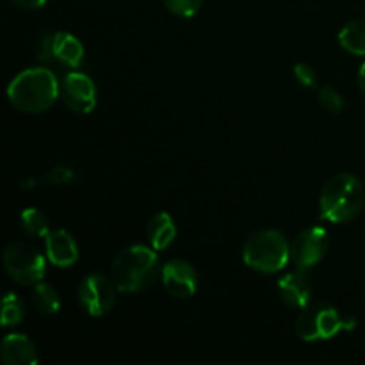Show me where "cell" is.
Here are the masks:
<instances>
[{"label":"cell","instance_id":"cell-1","mask_svg":"<svg viewBox=\"0 0 365 365\" xmlns=\"http://www.w3.org/2000/svg\"><path fill=\"white\" fill-rule=\"evenodd\" d=\"M61 95V84L46 68H29L18 73L7 88L14 109L29 114L45 113Z\"/></svg>","mask_w":365,"mask_h":365},{"label":"cell","instance_id":"cell-2","mask_svg":"<svg viewBox=\"0 0 365 365\" xmlns=\"http://www.w3.org/2000/svg\"><path fill=\"white\" fill-rule=\"evenodd\" d=\"M159 257L148 246H128L113 262V282L121 292H139L148 289L159 277Z\"/></svg>","mask_w":365,"mask_h":365},{"label":"cell","instance_id":"cell-3","mask_svg":"<svg viewBox=\"0 0 365 365\" xmlns=\"http://www.w3.org/2000/svg\"><path fill=\"white\" fill-rule=\"evenodd\" d=\"M364 195L362 182L355 175H335L327 182L321 192V217L330 223H348L355 220L364 207Z\"/></svg>","mask_w":365,"mask_h":365},{"label":"cell","instance_id":"cell-4","mask_svg":"<svg viewBox=\"0 0 365 365\" xmlns=\"http://www.w3.org/2000/svg\"><path fill=\"white\" fill-rule=\"evenodd\" d=\"M242 259L253 271L273 274L289 264L291 246L278 230H259L246 239Z\"/></svg>","mask_w":365,"mask_h":365},{"label":"cell","instance_id":"cell-5","mask_svg":"<svg viewBox=\"0 0 365 365\" xmlns=\"http://www.w3.org/2000/svg\"><path fill=\"white\" fill-rule=\"evenodd\" d=\"M355 327L356 321L341 316V312L334 305L316 302L302 309V314L296 321V334L303 341L317 342L328 341L341 330H353Z\"/></svg>","mask_w":365,"mask_h":365},{"label":"cell","instance_id":"cell-6","mask_svg":"<svg viewBox=\"0 0 365 365\" xmlns=\"http://www.w3.org/2000/svg\"><path fill=\"white\" fill-rule=\"evenodd\" d=\"M4 267L20 285H36L43 280L46 269L45 257L27 242H11L4 252Z\"/></svg>","mask_w":365,"mask_h":365},{"label":"cell","instance_id":"cell-7","mask_svg":"<svg viewBox=\"0 0 365 365\" xmlns=\"http://www.w3.org/2000/svg\"><path fill=\"white\" fill-rule=\"evenodd\" d=\"M116 285L113 278L102 274H89L78 287V303L93 317L106 316L116 303Z\"/></svg>","mask_w":365,"mask_h":365},{"label":"cell","instance_id":"cell-8","mask_svg":"<svg viewBox=\"0 0 365 365\" xmlns=\"http://www.w3.org/2000/svg\"><path fill=\"white\" fill-rule=\"evenodd\" d=\"M330 246V237L323 227L303 230L291 245V259L298 269H310L321 262Z\"/></svg>","mask_w":365,"mask_h":365},{"label":"cell","instance_id":"cell-9","mask_svg":"<svg viewBox=\"0 0 365 365\" xmlns=\"http://www.w3.org/2000/svg\"><path fill=\"white\" fill-rule=\"evenodd\" d=\"M61 96L68 109L77 114H89L96 106L95 82L86 73L71 71L61 82Z\"/></svg>","mask_w":365,"mask_h":365},{"label":"cell","instance_id":"cell-10","mask_svg":"<svg viewBox=\"0 0 365 365\" xmlns=\"http://www.w3.org/2000/svg\"><path fill=\"white\" fill-rule=\"evenodd\" d=\"M164 289L173 298H191L198 289V274L196 269L185 260H170L160 269Z\"/></svg>","mask_w":365,"mask_h":365},{"label":"cell","instance_id":"cell-11","mask_svg":"<svg viewBox=\"0 0 365 365\" xmlns=\"http://www.w3.org/2000/svg\"><path fill=\"white\" fill-rule=\"evenodd\" d=\"M278 294L285 305L292 309H305L312 298V285L305 269H296L278 280Z\"/></svg>","mask_w":365,"mask_h":365},{"label":"cell","instance_id":"cell-12","mask_svg":"<svg viewBox=\"0 0 365 365\" xmlns=\"http://www.w3.org/2000/svg\"><path fill=\"white\" fill-rule=\"evenodd\" d=\"M45 250L50 262L57 267H70L78 259L77 245L66 230H50L45 235Z\"/></svg>","mask_w":365,"mask_h":365},{"label":"cell","instance_id":"cell-13","mask_svg":"<svg viewBox=\"0 0 365 365\" xmlns=\"http://www.w3.org/2000/svg\"><path fill=\"white\" fill-rule=\"evenodd\" d=\"M2 362L6 365H36L38 353L29 337L21 334H11L2 341Z\"/></svg>","mask_w":365,"mask_h":365},{"label":"cell","instance_id":"cell-14","mask_svg":"<svg viewBox=\"0 0 365 365\" xmlns=\"http://www.w3.org/2000/svg\"><path fill=\"white\" fill-rule=\"evenodd\" d=\"M53 57L64 66L77 68L84 61V46L70 32L53 34Z\"/></svg>","mask_w":365,"mask_h":365},{"label":"cell","instance_id":"cell-15","mask_svg":"<svg viewBox=\"0 0 365 365\" xmlns=\"http://www.w3.org/2000/svg\"><path fill=\"white\" fill-rule=\"evenodd\" d=\"M146 235H148L150 246L155 252H160V250L168 248L175 241V237H177V227H175L170 214L159 212L148 221Z\"/></svg>","mask_w":365,"mask_h":365},{"label":"cell","instance_id":"cell-16","mask_svg":"<svg viewBox=\"0 0 365 365\" xmlns=\"http://www.w3.org/2000/svg\"><path fill=\"white\" fill-rule=\"evenodd\" d=\"M339 43L342 48L355 56H365V18L353 20L339 32Z\"/></svg>","mask_w":365,"mask_h":365},{"label":"cell","instance_id":"cell-17","mask_svg":"<svg viewBox=\"0 0 365 365\" xmlns=\"http://www.w3.org/2000/svg\"><path fill=\"white\" fill-rule=\"evenodd\" d=\"M32 305H34V309L38 312L45 314V316H53L61 309L57 292L48 284H43V282L36 284L34 292H32Z\"/></svg>","mask_w":365,"mask_h":365},{"label":"cell","instance_id":"cell-18","mask_svg":"<svg viewBox=\"0 0 365 365\" xmlns=\"http://www.w3.org/2000/svg\"><path fill=\"white\" fill-rule=\"evenodd\" d=\"M21 228H24L25 234L32 235V237H45L50 232L48 228V220L43 212H39L38 209H25L21 212Z\"/></svg>","mask_w":365,"mask_h":365},{"label":"cell","instance_id":"cell-19","mask_svg":"<svg viewBox=\"0 0 365 365\" xmlns=\"http://www.w3.org/2000/svg\"><path fill=\"white\" fill-rule=\"evenodd\" d=\"M25 316L24 302L13 292H7L2 303V327H16Z\"/></svg>","mask_w":365,"mask_h":365},{"label":"cell","instance_id":"cell-20","mask_svg":"<svg viewBox=\"0 0 365 365\" xmlns=\"http://www.w3.org/2000/svg\"><path fill=\"white\" fill-rule=\"evenodd\" d=\"M203 0H164V6L170 13L177 14L182 18H191L202 7Z\"/></svg>","mask_w":365,"mask_h":365},{"label":"cell","instance_id":"cell-21","mask_svg":"<svg viewBox=\"0 0 365 365\" xmlns=\"http://www.w3.org/2000/svg\"><path fill=\"white\" fill-rule=\"evenodd\" d=\"M319 106L328 113H341L344 109V98L335 89L324 88L319 91Z\"/></svg>","mask_w":365,"mask_h":365},{"label":"cell","instance_id":"cell-22","mask_svg":"<svg viewBox=\"0 0 365 365\" xmlns=\"http://www.w3.org/2000/svg\"><path fill=\"white\" fill-rule=\"evenodd\" d=\"M294 77L305 88H314L316 86V71L309 66V64H296L294 66Z\"/></svg>","mask_w":365,"mask_h":365},{"label":"cell","instance_id":"cell-23","mask_svg":"<svg viewBox=\"0 0 365 365\" xmlns=\"http://www.w3.org/2000/svg\"><path fill=\"white\" fill-rule=\"evenodd\" d=\"M71 178H73V171L64 166H57L48 175H45L41 182L43 184H46V182H52V184H66V182H71Z\"/></svg>","mask_w":365,"mask_h":365},{"label":"cell","instance_id":"cell-24","mask_svg":"<svg viewBox=\"0 0 365 365\" xmlns=\"http://www.w3.org/2000/svg\"><path fill=\"white\" fill-rule=\"evenodd\" d=\"M36 57L39 61H46L50 57H53V36H41L38 41V46H36Z\"/></svg>","mask_w":365,"mask_h":365},{"label":"cell","instance_id":"cell-25","mask_svg":"<svg viewBox=\"0 0 365 365\" xmlns=\"http://www.w3.org/2000/svg\"><path fill=\"white\" fill-rule=\"evenodd\" d=\"M16 7H21V9H38V7L45 6L48 0H11Z\"/></svg>","mask_w":365,"mask_h":365},{"label":"cell","instance_id":"cell-26","mask_svg":"<svg viewBox=\"0 0 365 365\" xmlns=\"http://www.w3.org/2000/svg\"><path fill=\"white\" fill-rule=\"evenodd\" d=\"M359 86L365 95V63L362 64V68H360V71H359Z\"/></svg>","mask_w":365,"mask_h":365}]
</instances>
